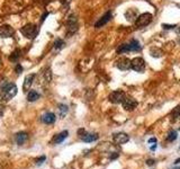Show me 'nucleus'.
Segmentation results:
<instances>
[{"mask_svg":"<svg viewBox=\"0 0 180 169\" xmlns=\"http://www.w3.org/2000/svg\"><path fill=\"white\" fill-rule=\"evenodd\" d=\"M179 33H180V28H179Z\"/></svg>","mask_w":180,"mask_h":169,"instance_id":"obj_37","label":"nucleus"},{"mask_svg":"<svg viewBox=\"0 0 180 169\" xmlns=\"http://www.w3.org/2000/svg\"><path fill=\"white\" fill-rule=\"evenodd\" d=\"M131 68L136 72H143L145 70V61L142 57H134L131 61Z\"/></svg>","mask_w":180,"mask_h":169,"instance_id":"obj_4","label":"nucleus"},{"mask_svg":"<svg viewBox=\"0 0 180 169\" xmlns=\"http://www.w3.org/2000/svg\"><path fill=\"white\" fill-rule=\"evenodd\" d=\"M70 2H71V0H62V5L64 7H68L70 5Z\"/></svg>","mask_w":180,"mask_h":169,"instance_id":"obj_30","label":"nucleus"},{"mask_svg":"<svg viewBox=\"0 0 180 169\" xmlns=\"http://www.w3.org/2000/svg\"><path fill=\"white\" fill-rule=\"evenodd\" d=\"M35 77L36 75H34V73L26 75L25 81H24V85H23V90H24L25 93L28 92V90H31V87H32V85H33V81H34Z\"/></svg>","mask_w":180,"mask_h":169,"instance_id":"obj_11","label":"nucleus"},{"mask_svg":"<svg viewBox=\"0 0 180 169\" xmlns=\"http://www.w3.org/2000/svg\"><path fill=\"white\" fill-rule=\"evenodd\" d=\"M126 52H128V47H127V43H124V44H121L119 46H118V49H117V53H119V54H122V53H126Z\"/></svg>","mask_w":180,"mask_h":169,"instance_id":"obj_25","label":"nucleus"},{"mask_svg":"<svg viewBox=\"0 0 180 169\" xmlns=\"http://www.w3.org/2000/svg\"><path fill=\"white\" fill-rule=\"evenodd\" d=\"M150 53H151V55L154 56V57H160L162 55L161 50H159L157 47H151L150 49Z\"/></svg>","mask_w":180,"mask_h":169,"instance_id":"obj_22","label":"nucleus"},{"mask_svg":"<svg viewBox=\"0 0 180 169\" xmlns=\"http://www.w3.org/2000/svg\"><path fill=\"white\" fill-rule=\"evenodd\" d=\"M168 141H175L177 139V132L176 131H170L168 133V136H167Z\"/></svg>","mask_w":180,"mask_h":169,"instance_id":"obj_26","label":"nucleus"},{"mask_svg":"<svg viewBox=\"0 0 180 169\" xmlns=\"http://www.w3.org/2000/svg\"><path fill=\"white\" fill-rule=\"evenodd\" d=\"M152 21V15L150 13H144L142 15H139L135 19V25L137 27H145Z\"/></svg>","mask_w":180,"mask_h":169,"instance_id":"obj_3","label":"nucleus"},{"mask_svg":"<svg viewBox=\"0 0 180 169\" xmlns=\"http://www.w3.org/2000/svg\"><path fill=\"white\" fill-rule=\"evenodd\" d=\"M127 47H128V52H137L141 50V44L137 39H132L129 43H127Z\"/></svg>","mask_w":180,"mask_h":169,"instance_id":"obj_14","label":"nucleus"},{"mask_svg":"<svg viewBox=\"0 0 180 169\" xmlns=\"http://www.w3.org/2000/svg\"><path fill=\"white\" fill-rule=\"evenodd\" d=\"M56 117H55V114L51 112H47L45 113L43 116H42V122L45 123V124H53L55 122Z\"/></svg>","mask_w":180,"mask_h":169,"instance_id":"obj_13","label":"nucleus"},{"mask_svg":"<svg viewBox=\"0 0 180 169\" xmlns=\"http://www.w3.org/2000/svg\"><path fill=\"white\" fill-rule=\"evenodd\" d=\"M175 164H177V165H178V164H180V158H179V159H177V160H176V162H175Z\"/></svg>","mask_w":180,"mask_h":169,"instance_id":"obj_35","label":"nucleus"},{"mask_svg":"<svg viewBox=\"0 0 180 169\" xmlns=\"http://www.w3.org/2000/svg\"><path fill=\"white\" fill-rule=\"evenodd\" d=\"M15 71L17 72L18 75H20V73L23 72V67H21L20 64H17V65H16V68H15Z\"/></svg>","mask_w":180,"mask_h":169,"instance_id":"obj_29","label":"nucleus"},{"mask_svg":"<svg viewBox=\"0 0 180 169\" xmlns=\"http://www.w3.org/2000/svg\"><path fill=\"white\" fill-rule=\"evenodd\" d=\"M81 140H82L83 142H87V143L93 142V141L98 140V135L95 134V133H87V132H86L83 135H81Z\"/></svg>","mask_w":180,"mask_h":169,"instance_id":"obj_17","label":"nucleus"},{"mask_svg":"<svg viewBox=\"0 0 180 169\" xmlns=\"http://www.w3.org/2000/svg\"><path fill=\"white\" fill-rule=\"evenodd\" d=\"M122 105H123L124 110H126V111H133L137 106V102L135 99H133V98L125 97L124 100L122 102Z\"/></svg>","mask_w":180,"mask_h":169,"instance_id":"obj_8","label":"nucleus"},{"mask_svg":"<svg viewBox=\"0 0 180 169\" xmlns=\"http://www.w3.org/2000/svg\"><path fill=\"white\" fill-rule=\"evenodd\" d=\"M78 31V21L74 15H71L68 21V36L74 34Z\"/></svg>","mask_w":180,"mask_h":169,"instance_id":"obj_7","label":"nucleus"},{"mask_svg":"<svg viewBox=\"0 0 180 169\" xmlns=\"http://www.w3.org/2000/svg\"><path fill=\"white\" fill-rule=\"evenodd\" d=\"M14 28L10 25H2L0 27V36L1 37H10L14 34Z\"/></svg>","mask_w":180,"mask_h":169,"instance_id":"obj_10","label":"nucleus"},{"mask_svg":"<svg viewBox=\"0 0 180 169\" xmlns=\"http://www.w3.org/2000/svg\"><path fill=\"white\" fill-rule=\"evenodd\" d=\"M20 32H21V34H23L25 37L29 38V39H33V38L37 35V33H38V28H37V26L34 25V24H27V25H25V26L20 29Z\"/></svg>","mask_w":180,"mask_h":169,"instance_id":"obj_2","label":"nucleus"},{"mask_svg":"<svg viewBox=\"0 0 180 169\" xmlns=\"http://www.w3.org/2000/svg\"><path fill=\"white\" fill-rule=\"evenodd\" d=\"M1 90H2V94L0 95V98L7 102L17 95V86L11 82H3L1 86Z\"/></svg>","mask_w":180,"mask_h":169,"instance_id":"obj_1","label":"nucleus"},{"mask_svg":"<svg viewBox=\"0 0 180 169\" xmlns=\"http://www.w3.org/2000/svg\"><path fill=\"white\" fill-rule=\"evenodd\" d=\"M2 113H3V106L0 105V114H2Z\"/></svg>","mask_w":180,"mask_h":169,"instance_id":"obj_34","label":"nucleus"},{"mask_svg":"<svg viewBox=\"0 0 180 169\" xmlns=\"http://www.w3.org/2000/svg\"><path fill=\"white\" fill-rule=\"evenodd\" d=\"M110 18H111V13L110 11H108V13H106L101 18L99 19L96 24H95V27H97V28H100V27H103L104 25H106L108 21L110 20Z\"/></svg>","mask_w":180,"mask_h":169,"instance_id":"obj_12","label":"nucleus"},{"mask_svg":"<svg viewBox=\"0 0 180 169\" xmlns=\"http://www.w3.org/2000/svg\"><path fill=\"white\" fill-rule=\"evenodd\" d=\"M45 159H46V158H45V156H43V157H39V158L36 160V165H37V166H39L41 164H43V161H45Z\"/></svg>","mask_w":180,"mask_h":169,"instance_id":"obj_28","label":"nucleus"},{"mask_svg":"<svg viewBox=\"0 0 180 169\" xmlns=\"http://www.w3.org/2000/svg\"><path fill=\"white\" fill-rule=\"evenodd\" d=\"M39 97H41V95L38 94L36 90H31L28 95H27V100L28 102H36L37 99H39Z\"/></svg>","mask_w":180,"mask_h":169,"instance_id":"obj_20","label":"nucleus"},{"mask_svg":"<svg viewBox=\"0 0 180 169\" xmlns=\"http://www.w3.org/2000/svg\"><path fill=\"white\" fill-rule=\"evenodd\" d=\"M64 46V41L63 39H61V38H57L55 42H54V49H56V50H60V49H62Z\"/></svg>","mask_w":180,"mask_h":169,"instance_id":"obj_24","label":"nucleus"},{"mask_svg":"<svg viewBox=\"0 0 180 169\" xmlns=\"http://www.w3.org/2000/svg\"><path fill=\"white\" fill-rule=\"evenodd\" d=\"M116 67H117L119 70H122V71L129 70V69H131V60H129L128 57L123 56V57H121V59H118V60L116 61Z\"/></svg>","mask_w":180,"mask_h":169,"instance_id":"obj_6","label":"nucleus"},{"mask_svg":"<svg viewBox=\"0 0 180 169\" xmlns=\"http://www.w3.org/2000/svg\"><path fill=\"white\" fill-rule=\"evenodd\" d=\"M137 14H139V11L136 8H131L125 13V18L128 21H135V18L137 17Z\"/></svg>","mask_w":180,"mask_h":169,"instance_id":"obj_16","label":"nucleus"},{"mask_svg":"<svg viewBox=\"0 0 180 169\" xmlns=\"http://www.w3.org/2000/svg\"><path fill=\"white\" fill-rule=\"evenodd\" d=\"M113 139H114V142H115V143H117V144H124L126 142H128L129 136H128L126 133H122V132H121V133L114 134Z\"/></svg>","mask_w":180,"mask_h":169,"instance_id":"obj_9","label":"nucleus"},{"mask_svg":"<svg viewBox=\"0 0 180 169\" xmlns=\"http://www.w3.org/2000/svg\"><path fill=\"white\" fill-rule=\"evenodd\" d=\"M146 164H147L149 166H152V165H154V164H155V161H154L153 159H149V160L146 161Z\"/></svg>","mask_w":180,"mask_h":169,"instance_id":"obj_31","label":"nucleus"},{"mask_svg":"<svg viewBox=\"0 0 180 169\" xmlns=\"http://www.w3.org/2000/svg\"><path fill=\"white\" fill-rule=\"evenodd\" d=\"M170 118H171L173 122L180 120V106H177V107H175V108L172 110V112L170 113Z\"/></svg>","mask_w":180,"mask_h":169,"instance_id":"obj_19","label":"nucleus"},{"mask_svg":"<svg viewBox=\"0 0 180 169\" xmlns=\"http://www.w3.org/2000/svg\"><path fill=\"white\" fill-rule=\"evenodd\" d=\"M28 139V134L26 132H19L17 135H16V142H17L19 146H23Z\"/></svg>","mask_w":180,"mask_h":169,"instance_id":"obj_18","label":"nucleus"},{"mask_svg":"<svg viewBox=\"0 0 180 169\" xmlns=\"http://www.w3.org/2000/svg\"><path fill=\"white\" fill-rule=\"evenodd\" d=\"M125 97V93L123 90H115V92H113L111 94L109 95L108 99L113 104H119V103H122L124 100Z\"/></svg>","mask_w":180,"mask_h":169,"instance_id":"obj_5","label":"nucleus"},{"mask_svg":"<svg viewBox=\"0 0 180 169\" xmlns=\"http://www.w3.org/2000/svg\"><path fill=\"white\" fill-rule=\"evenodd\" d=\"M117 157H118V153H115V154H111V156H110V159L113 160V159H116Z\"/></svg>","mask_w":180,"mask_h":169,"instance_id":"obj_33","label":"nucleus"},{"mask_svg":"<svg viewBox=\"0 0 180 169\" xmlns=\"http://www.w3.org/2000/svg\"><path fill=\"white\" fill-rule=\"evenodd\" d=\"M19 56H20V50H15L11 54H10V56H9V60L10 61H17L18 59H19Z\"/></svg>","mask_w":180,"mask_h":169,"instance_id":"obj_23","label":"nucleus"},{"mask_svg":"<svg viewBox=\"0 0 180 169\" xmlns=\"http://www.w3.org/2000/svg\"><path fill=\"white\" fill-rule=\"evenodd\" d=\"M68 111H69V108H68L67 105H64V104L59 105V113H60V117L61 118H64V116L67 115Z\"/></svg>","mask_w":180,"mask_h":169,"instance_id":"obj_21","label":"nucleus"},{"mask_svg":"<svg viewBox=\"0 0 180 169\" xmlns=\"http://www.w3.org/2000/svg\"><path fill=\"white\" fill-rule=\"evenodd\" d=\"M69 135V132L68 131H62L61 133L56 134L55 136L53 138V143L54 144H60L61 142H63Z\"/></svg>","mask_w":180,"mask_h":169,"instance_id":"obj_15","label":"nucleus"},{"mask_svg":"<svg viewBox=\"0 0 180 169\" xmlns=\"http://www.w3.org/2000/svg\"><path fill=\"white\" fill-rule=\"evenodd\" d=\"M152 142H153V143H155V142H157V139H155V138H152V139H150V140H149V143H152Z\"/></svg>","mask_w":180,"mask_h":169,"instance_id":"obj_32","label":"nucleus"},{"mask_svg":"<svg viewBox=\"0 0 180 169\" xmlns=\"http://www.w3.org/2000/svg\"><path fill=\"white\" fill-rule=\"evenodd\" d=\"M173 169H180V167H178V168H173Z\"/></svg>","mask_w":180,"mask_h":169,"instance_id":"obj_36","label":"nucleus"},{"mask_svg":"<svg viewBox=\"0 0 180 169\" xmlns=\"http://www.w3.org/2000/svg\"><path fill=\"white\" fill-rule=\"evenodd\" d=\"M162 27H163L164 29H173L175 27H177V25H175V24H173V25H168V24H163V25H162Z\"/></svg>","mask_w":180,"mask_h":169,"instance_id":"obj_27","label":"nucleus"}]
</instances>
